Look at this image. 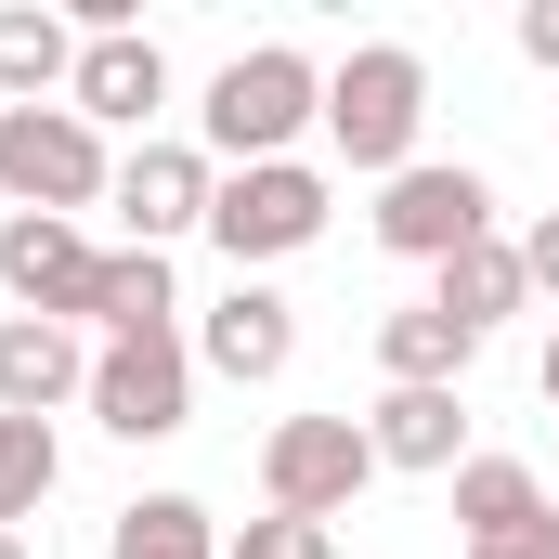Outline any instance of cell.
<instances>
[{"label": "cell", "mask_w": 559, "mask_h": 559, "mask_svg": "<svg viewBox=\"0 0 559 559\" xmlns=\"http://www.w3.org/2000/svg\"><path fill=\"white\" fill-rule=\"evenodd\" d=\"M299 131H325V66H312L299 39H261V52H235V66L209 79V105H195V143H209V169L299 156Z\"/></svg>", "instance_id": "obj_1"}, {"label": "cell", "mask_w": 559, "mask_h": 559, "mask_svg": "<svg viewBox=\"0 0 559 559\" xmlns=\"http://www.w3.org/2000/svg\"><path fill=\"white\" fill-rule=\"evenodd\" d=\"M417 131H429V66L404 39H352L325 66V143L391 182V169H417Z\"/></svg>", "instance_id": "obj_2"}, {"label": "cell", "mask_w": 559, "mask_h": 559, "mask_svg": "<svg viewBox=\"0 0 559 559\" xmlns=\"http://www.w3.org/2000/svg\"><path fill=\"white\" fill-rule=\"evenodd\" d=\"M0 195L39 209V222H79V209L118 195V143L79 105H0Z\"/></svg>", "instance_id": "obj_3"}, {"label": "cell", "mask_w": 559, "mask_h": 559, "mask_svg": "<svg viewBox=\"0 0 559 559\" xmlns=\"http://www.w3.org/2000/svg\"><path fill=\"white\" fill-rule=\"evenodd\" d=\"M325 169L312 156H261V169H222V195H209V248L235 261V274H274V261H299L312 235H325Z\"/></svg>", "instance_id": "obj_4"}, {"label": "cell", "mask_w": 559, "mask_h": 559, "mask_svg": "<svg viewBox=\"0 0 559 559\" xmlns=\"http://www.w3.org/2000/svg\"><path fill=\"white\" fill-rule=\"evenodd\" d=\"M495 235V182L468 169V156H417V169H391L378 182V248L391 261H455V248H481Z\"/></svg>", "instance_id": "obj_5"}, {"label": "cell", "mask_w": 559, "mask_h": 559, "mask_svg": "<svg viewBox=\"0 0 559 559\" xmlns=\"http://www.w3.org/2000/svg\"><path fill=\"white\" fill-rule=\"evenodd\" d=\"M365 481H378L365 417H274L261 429V508H286V521H338Z\"/></svg>", "instance_id": "obj_6"}, {"label": "cell", "mask_w": 559, "mask_h": 559, "mask_svg": "<svg viewBox=\"0 0 559 559\" xmlns=\"http://www.w3.org/2000/svg\"><path fill=\"white\" fill-rule=\"evenodd\" d=\"M92 417L118 442H169L195 417V338L182 325L169 338H92Z\"/></svg>", "instance_id": "obj_7"}, {"label": "cell", "mask_w": 559, "mask_h": 559, "mask_svg": "<svg viewBox=\"0 0 559 559\" xmlns=\"http://www.w3.org/2000/svg\"><path fill=\"white\" fill-rule=\"evenodd\" d=\"M209 195H222L209 143H156L143 131L131 156H118V195H105V209H118V248H156V261H169L182 235H209Z\"/></svg>", "instance_id": "obj_8"}, {"label": "cell", "mask_w": 559, "mask_h": 559, "mask_svg": "<svg viewBox=\"0 0 559 559\" xmlns=\"http://www.w3.org/2000/svg\"><path fill=\"white\" fill-rule=\"evenodd\" d=\"M92 274H105V248H92L79 222H39V209L0 222V299H13V312L79 325V312H92Z\"/></svg>", "instance_id": "obj_9"}, {"label": "cell", "mask_w": 559, "mask_h": 559, "mask_svg": "<svg viewBox=\"0 0 559 559\" xmlns=\"http://www.w3.org/2000/svg\"><path fill=\"white\" fill-rule=\"evenodd\" d=\"M195 365L235 378V391H274L286 365H299V299H274L261 274H235L209 299V325H195Z\"/></svg>", "instance_id": "obj_10"}, {"label": "cell", "mask_w": 559, "mask_h": 559, "mask_svg": "<svg viewBox=\"0 0 559 559\" xmlns=\"http://www.w3.org/2000/svg\"><path fill=\"white\" fill-rule=\"evenodd\" d=\"M92 404V338L52 312H0V417H66Z\"/></svg>", "instance_id": "obj_11"}, {"label": "cell", "mask_w": 559, "mask_h": 559, "mask_svg": "<svg viewBox=\"0 0 559 559\" xmlns=\"http://www.w3.org/2000/svg\"><path fill=\"white\" fill-rule=\"evenodd\" d=\"M66 105H79L92 131H143V118L169 105V52H156L143 26H118V39H79V79H66Z\"/></svg>", "instance_id": "obj_12"}, {"label": "cell", "mask_w": 559, "mask_h": 559, "mask_svg": "<svg viewBox=\"0 0 559 559\" xmlns=\"http://www.w3.org/2000/svg\"><path fill=\"white\" fill-rule=\"evenodd\" d=\"M365 442H378V468L455 481V468H468V404H455V391H378V404H365Z\"/></svg>", "instance_id": "obj_13"}, {"label": "cell", "mask_w": 559, "mask_h": 559, "mask_svg": "<svg viewBox=\"0 0 559 559\" xmlns=\"http://www.w3.org/2000/svg\"><path fill=\"white\" fill-rule=\"evenodd\" d=\"M455 534H468V547H508V534H559L547 468H521V455H468V468H455Z\"/></svg>", "instance_id": "obj_14"}, {"label": "cell", "mask_w": 559, "mask_h": 559, "mask_svg": "<svg viewBox=\"0 0 559 559\" xmlns=\"http://www.w3.org/2000/svg\"><path fill=\"white\" fill-rule=\"evenodd\" d=\"M468 365H481V338H468L442 299H404V312H378V378H391V391H455Z\"/></svg>", "instance_id": "obj_15"}, {"label": "cell", "mask_w": 559, "mask_h": 559, "mask_svg": "<svg viewBox=\"0 0 559 559\" xmlns=\"http://www.w3.org/2000/svg\"><path fill=\"white\" fill-rule=\"evenodd\" d=\"M79 79V26L39 0H0V105H66Z\"/></svg>", "instance_id": "obj_16"}, {"label": "cell", "mask_w": 559, "mask_h": 559, "mask_svg": "<svg viewBox=\"0 0 559 559\" xmlns=\"http://www.w3.org/2000/svg\"><path fill=\"white\" fill-rule=\"evenodd\" d=\"M429 299H442V312H455L468 338H495V325H508V312L534 299V274H521V235H481V248H455V261L429 274Z\"/></svg>", "instance_id": "obj_17"}, {"label": "cell", "mask_w": 559, "mask_h": 559, "mask_svg": "<svg viewBox=\"0 0 559 559\" xmlns=\"http://www.w3.org/2000/svg\"><path fill=\"white\" fill-rule=\"evenodd\" d=\"M79 325H105V338H169L182 325V286L156 248H105V274H92V312Z\"/></svg>", "instance_id": "obj_18"}, {"label": "cell", "mask_w": 559, "mask_h": 559, "mask_svg": "<svg viewBox=\"0 0 559 559\" xmlns=\"http://www.w3.org/2000/svg\"><path fill=\"white\" fill-rule=\"evenodd\" d=\"M105 559H222V521H209L195 495H131V508L105 521Z\"/></svg>", "instance_id": "obj_19"}, {"label": "cell", "mask_w": 559, "mask_h": 559, "mask_svg": "<svg viewBox=\"0 0 559 559\" xmlns=\"http://www.w3.org/2000/svg\"><path fill=\"white\" fill-rule=\"evenodd\" d=\"M52 481H66L52 417H0V534H26V521L52 508Z\"/></svg>", "instance_id": "obj_20"}, {"label": "cell", "mask_w": 559, "mask_h": 559, "mask_svg": "<svg viewBox=\"0 0 559 559\" xmlns=\"http://www.w3.org/2000/svg\"><path fill=\"white\" fill-rule=\"evenodd\" d=\"M222 559H338V547H325V521H286V508H261L248 534H222Z\"/></svg>", "instance_id": "obj_21"}, {"label": "cell", "mask_w": 559, "mask_h": 559, "mask_svg": "<svg viewBox=\"0 0 559 559\" xmlns=\"http://www.w3.org/2000/svg\"><path fill=\"white\" fill-rule=\"evenodd\" d=\"M521 274H534V299H559V209L534 222V235H521Z\"/></svg>", "instance_id": "obj_22"}, {"label": "cell", "mask_w": 559, "mask_h": 559, "mask_svg": "<svg viewBox=\"0 0 559 559\" xmlns=\"http://www.w3.org/2000/svg\"><path fill=\"white\" fill-rule=\"evenodd\" d=\"M521 52H534V66L559 79V0H521Z\"/></svg>", "instance_id": "obj_23"}, {"label": "cell", "mask_w": 559, "mask_h": 559, "mask_svg": "<svg viewBox=\"0 0 559 559\" xmlns=\"http://www.w3.org/2000/svg\"><path fill=\"white\" fill-rule=\"evenodd\" d=\"M468 559H559V534H508V547H468Z\"/></svg>", "instance_id": "obj_24"}, {"label": "cell", "mask_w": 559, "mask_h": 559, "mask_svg": "<svg viewBox=\"0 0 559 559\" xmlns=\"http://www.w3.org/2000/svg\"><path fill=\"white\" fill-rule=\"evenodd\" d=\"M534 391H547V404H559V338H547V365H534Z\"/></svg>", "instance_id": "obj_25"}, {"label": "cell", "mask_w": 559, "mask_h": 559, "mask_svg": "<svg viewBox=\"0 0 559 559\" xmlns=\"http://www.w3.org/2000/svg\"><path fill=\"white\" fill-rule=\"evenodd\" d=\"M0 559H39V547H26V534H0Z\"/></svg>", "instance_id": "obj_26"}, {"label": "cell", "mask_w": 559, "mask_h": 559, "mask_svg": "<svg viewBox=\"0 0 559 559\" xmlns=\"http://www.w3.org/2000/svg\"><path fill=\"white\" fill-rule=\"evenodd\" d=\"M547 508H559V481H547Z\"/></svg>", "instance_id": "obj_27"}]
</instances>
